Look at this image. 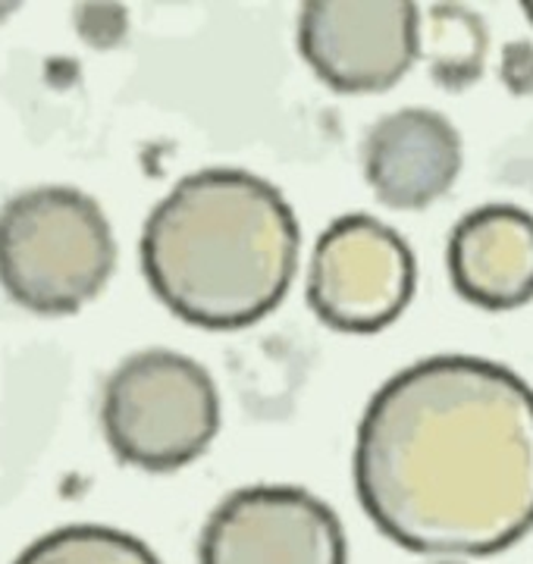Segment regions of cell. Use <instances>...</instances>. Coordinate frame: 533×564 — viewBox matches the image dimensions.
Returning <instances> with one entry per match:
<instances>
[{
    "instance_id": "cell-7",
    "label": "cell",
    "mask_w": 533,
    "mask_h": 564,
    "mask_svg": "<svg viewBox=\"0 0 533 564\" xmlns=\"http://www.w3.org/2000/svg\"><path fill=\"white\" fill-rule=\"evenodd\" d=\"M421 10L405 0H311L298 17V47L339 95H377L417 61Z\"/></svg>"
},
{
    "instance_id": "cell-1",
    "label": "cell",
    "mask_w": 533,
    "mask_h": 564,
    "mask_svg": "<svg viewBox=\"0 0 533 564\" xmlns=\"http://www.w3.org/2000/svg\"><path fill=\"white\" fill-rule=\"evenodd\" d=\"M358 502L417 555L487 558L533 530V389L474 355H436L377 389L355 443Z\"/></svg>"
},
{
    "instance_id": "cell-13",
    "label": "cell",
    "mask_w": 533,
    "mask_h": 564,
    "mask_svg": "<svg viewBox=\"0 0 533 564\" xmlns=\"http://www.w3.org/2000/svg\"><path fill=\"white\" fill-rule=\"evenodd\" d=\"M524 13H527V20L533 22V0H531V3H524Z\"/></svg>"
},
{
    "instance_id": "cell-11",
    "label": "cell",
    "mask_w": 533,
    "mask_h": 564,
    "mask_svg": "<svg viewBox=\"0 0 533 564\" xmlns=\"http://www.w3.org/2000/svg\"><path fill=\"white\" fill-rule=\"evenodd\" d=\"M13 564H164L132 533L101 524H73L29 545Z\"/></svg>"
},
{
    "instance_id": "cell-4",
    "label": "cell",
    "mask_w": 533,
    "mask_h": 564,
    "mask_svg": "<svg viewBox=\"0 0 533 564\" xmlns=\"http://www.w3.org/2000/svg\"><path fill=\"white\" fill-rule=\"evenodd\" d=\"M101 426L123 464L170 474L192 464L220 430V392L205 367L180 351L148 348L104 383Z\"/></svg>"
},
{
    "instance_id": "cell-9",
    "label": "cell",
    "mask_w": 533,
    "mask_h": 564,
    "mask_svg": "<svg viewBox=\"0 0 533 564\" xmlns=\"http://www.w3.org/2000/svg\"><path fill=\"white\" fill-rule=\"evenodd\" d=\"M449 280L465 302L514 311L533 302V214L514 204H483L452 229Z\"/></svg>"
},
{
    "instance_id": "cell-3",
    "label": "cell",
    "mask_w": 533,
    "mask_h": 564,
    "mask_svg": "<svg viewBox=\"0 0 533 564\" xmlns=\"http://www.w3.org/2000/svg\"><path fill=\"white\" fill-rule=\"evenodd\" d=\"M117 270L113 229L79 188H29L0 210V285L32 314L63 317L98 299Z\"/></svg>"
},
{
    "instance_id": "cell-14",
    "label": "cell",
    "mask_w": 533,
    "mask_h": 564,
    "mask_svg": "<svg viewBox=\"0 0 533 564\" xmlns=\"http://www.w3.org/2000/svg\"><path fill=\"white\" fill-rule=\"evenodd\" d=\"M439 564H461V562H439Z\"/></svg>"
},
{
    "instance_id": "cell-12",
    "label": "cell",
    "mask_w": 533,
    "mask_h": 564,
    "mask_svg": "<svg viewBox=\"0 0 533 564\" xmlns=\"http://www.w3.org/2000/svg\"><path fill=\"white\" fill-rule=\"evenodd\" d=\"M502 82L514 95H533V44L512 41L502 51Z\"/></svg>"
},
{
    "instance_id": "cell-6",
    "label": "cell",
    "mask_w": 533,
    "mask_h": 564,
    "mask_svg": "<svg viewBox=\"0 0 533 564\" xmlns=\"http://www.w3.org/2000/svg\"><path fill=\"white\" fill-rule=\"evenodd\" d=\"M202 564H346L336 511L298 486H248L214 508L198 543Z\"/></svg>"
},
{
    "instance_id": "cell-8",
    "label": "cell",
    "mask_w": 533,
    "mask_h": 564,
    "mask_svg": "<svg viewBox=\"0 0 533 564\" xmlns=\"http://www.w3.org/2000/svg\"><path fill=\"white\" fill-rule=\"evenodd\" d=\"M361 161L377 202L392 210H424L458 180L461 135L443 113L405 107L370 126Z\"/></svg>"
},
{
    "instance_id": "cell-10",
    "label": "cell",
    "mask_w": 533,
    "mask_h": 564,
    "mask_svg": "<svg viewBox=\"0 0 533 564\" xmlns=\"http://www.w3.org/2000/svg\"><path fill=\"white\" fill-rule=\"evenodd\" d=\"M490 32L483 20L461 3H433L417 22V57L446 91H465L483 76Z\"/></svg>"
},
{
    "instance_id": "cell-2",
    "label": "cell",
    "mask_w": 533,
    "mask_h": 564,
    "mask_svg": "<svg viewBox=\"0 0 533 564\" xmlns=\"http://www.w3.org/2000/svg\"><path fill=\"white\" fill-rule=\"evenodd\" d=\"M298 220L248 170L185 176L144 220L142 273L180 321L232 333L273 314L295 280Z\"/></svg>"
},
{
    "instance_id": "cell-5",
    "label": "cell",
    "mask_w": 533,
    "mask_h": 564,
    "mask_svg": "<svg viewBox=\"0 0 533 564\" xmlns=\"http://www.w3.org/2000/svg\"><path fill=\"white\" fill-rule=\"evenodd\" d=\"M414 282L409 242L377 217L349 214L329 223L314 245L308 304L333 329L368 336L402 317Z\"/></svg>"
}]
</instances>
